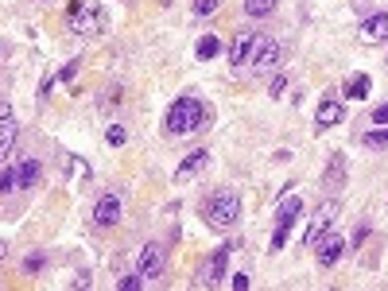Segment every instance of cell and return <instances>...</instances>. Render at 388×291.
<instances>
[{
    "mask_svg": "<svg viewBox=\"0 0 388 291\" xmlns=\"http://www.w3.org/2000/svg\"><path fill=\"white\" fill-rule=\"evenodd\" d=\"M222 8V0H194V16H214Z\"/></svg>",
    "mask_w": 388,
    "mask_h": 291,
    "instance_id": "cell-26",
    "label": "cell"
},
{
    "mask_svg": "<svg viewBox=\"0 0 388 291\" xmlns=\"http://www.w3.org/2000/svg\"><path fill=\"white\" fill-rule=\"evenodd\" d=\"M276 4H279V0H245V12L253 20H264V16H272V12H276Z\"/></svg>",
    "mask_w": 388,
    "mask_h": 291,
    "instance_id": "cell-20",
    "label": "cell"
},
{
    "mask_svg": "<svg viewBox=\"0 0 388 291\" xmlns=\"http://www.w3.org/2000/svg\"><path fill=\"white\" fill-rule=\"evenodd\" d=\"M361 148H372V151L388 148V125H377L369 132H361Z\"/></svg>",
    "mask_w": 388,
    "mask_h": 291,
    "instance_id": "cell-18",
    "label": "cell"
},
{
    "mask_svg": "<svg viewBox=\"0 0 388 291\" xmlns=\"http://www.w3.org/2000/svg\"><path fill=\"white\" fill-rule=\"evenodd\" d=\"M217 51H222V43H217V35H202V39H198V47H194V55H198V58H214L217 55Z\"/></svg>",
    "mask_w": 388,
    "mask_h": 291,
    "instance_id": "cell-21",
    "label": "cell"
},
{
    "mask_svg": "<svg viewBox=\"0 0 388 291\" xmlns=\"http://www.w3.org/2000/svg\"><path fill=\"white\" fill-rule=\"evenodd\" d=\"M163 268H167V249H163L159 241H147L144 249L136 252V272L144 275V280H159Z\"/></svg>",
    "mask_w": 388,
    "mask_h": 291,
    "instance_id": "cell-5",
    "label": "cell"
},
{
    "mask_svg": "<svg viewBox=\"0 0 388 291\" xmlns=\"http://www.w3.org/2000/svg\"><path fill=\"white\" fill-rule=\"evenodd\" d=\"M284 89H287V78H284V74H276V78H272V86H268V94L272 97H284Z\"/></svg>",
    "mask_w": 388,
    "mask_h": 291,
    "instance_id": "cell-27",
    "label": "cell"
},
{
    "mask_svg": "<svg viewBox=\"0 0 388 291\" xmlns=\"http://www.w3.org/2000/svg\"><path fill=\"white\" fill-rule=\"evenodd\" d=\"M206 125H210V109L198 97H178V101H171L167 117H163L167 136H190V132H202Z\"/></svg>",
    "mask_w": 388,
    "mask_h": 291,
    "instance_id": "cell-1",
    "label": "cell"
},
{
    "mask_svg": "<svg viewBox=\"0 0 388 291\" xmlns=\"http://www.w3.org/2000/svg\"><path fill=\"white\" fill-rule=\"evenodd\" d=\"M369 89H372L369 74H353V78L346 82V97H349V101H365V97H369Z\"/></svg>",
    "mask_w": 388,
    "mask_h": 291,
    "instance_id": "cell-17",
    "label": "cell"
},
{
    "mask_svg": "<svg viewBox=\"0 0 388 291\" xmlns=\"http://www.w3.org/2000/svg\"><path fill=\"white\" fill-rule=\"evenodd\" d=\"M16 175H20V187L28 190V187H35V182H39V175H43V163H39L35 156H23L20 163H16Z\"/></svg>",
    "mask_w": 388,
    "mask_h": 291,
    "instance_id": "cell-16",
    "label": "cell"
},
{
    "mask_svg": "<svg viewBox=\"0 0 388 291\" xmlns=\"http://www.w3.org/2000/svg\"><path fill=\"white\" fill-rule=\"evenodd\" d=\"M299 213H303V198L299 194H284V198H279V206H276V233H272V252L287 244V237H291L295 218H299Z\"/></svg>",
    "mask_w": 388,
    "mask_h": 291,
    "instance_id": "cell-4",
    "label": "cell"
},
{
    "mask_svg": "<svg viewBox=\"0 0 388 291\" xmlns=\"http://www.w3.org/2000/svg\"><path fill=\"white\" fill-rule=\"evenodd\" d=\"M237 213H241V198L233 194V190H217L206 202V225L210 229H233Z\"/></svg>",
    "mask_w": 388,
    "mask_h": 291,
    "instance_id": "cell-3",
    "label": "cell"
},
{
    "mask_svg": "<svg viewBox=\"0 0 388 291\" xmlns=\"http://www.w3.org/2000/svg\"><path fill=\"white\" fill-rule=\"evenodd\" d=\"M334 221H338V202L330 198V202H322V206L315 210V218H310V225H307V233H303V241H307V244H315L322 233H330V225H334Z\"/></svg>",
    "mask_w": 388,
    "mask_h": 291,
    "instance_id": "cell-8",
    "label": "cell"
},
{
    "mask_svg": "<svg viewBox=\"0 0 388 291\" xmlns=\"http://www.w3.org/2000/svg\"><path fill=\"white\" fill-rule=\"evenodd\" d=\"M322 179H326V187H341V182H346V156H334L330 171H326Z\"/></svg>",
    "mask_w": 388,
    "mask_h": 291,
    "instance_id": "cell-19",
    "label": "cell"
},
{
    "mask_svg": "<svg viewBox=\"0 0 388 291\" xmlns=\"http://www.w3.org/2000/svg\"><path fill=\"white\" fill-rule=\"evenodd\" d=\"M357 35H361V43H384L388 39V12H377V16H365L361 24H357Z\"/></svg>",
    "mask_w": 388,
    "mask_h": 291,
    "instance_id": "cell-12",
    "label": "cell"
},
{
    "mask_svg": "<svg viewBox=\"0 0 388 291\" xmlns=\"http://www.w3.org/2000/svg\"><path fill=\"white\" fill-rule=\"evenodd\" d=\"M372 125H388V101L372 109Z\"/></svg>",
    "mask_w": 388,
    "mask_h": 291,
    "instance_id": "cell-28",
    "label": "cell"
},
{
    "mask_svg": "<svg viewBox=\"0 0 388 291\" xmlns=\"http://www.w3.org/2000/svg\"><path fill=\"white\" fill-rule=\"evenodd\" d=\"M341 117H346V109H341L338 97H322V101H318V113H315V128L326 132V128L341 125Z\"/></svg>",
    "mask_w": 388,
    "mask_h": 291,
    "instance_id": "cell-14",
    "label": "cell"
},
{
    "mask_svg": "<svg viewBox=\"0 0 388 291\" xmlns=\"http://www.w3.org/2000/svg\"><path fill=\"white\" fill-rule=\"evenodd\" d=\"M229 283H233V287H237V291H245V287H248V283H253V280H248L245 272H233V275H229Z\"/></svg>",
    "mask_w": 388,
    "mask_h": 291,
    "instance_id": "cell-29",
    "label": "cell"
},
{
    "mask_svg": "<svg viewBox=\"0 0 388 291\" xmlns=\"http://www.w3.org/2000/svg\"><path fill=\"white\" fill-rule=\"evenodd\" d=\"M341 249H346V241H341L338 233H322L315 241V260H318V268H334L338 264V256H341Z\"/></svg>",
    "mask_w": 388,
    "mask_h": 291,
    "instance_id": "cell-10",
    "label": "cell"
},
{
    "mask_svg": "<svg viewBox=\"0 0 388 291\" xmlns=\"http://www.w3.org/2000/svg\"><path fill=\"white\" fill-rule=\"evenodd\" d=\"M229 252H233V244H217L214 256L198 268V283H202V287H217L222 280H229V275H225V268H229Z\"/></svg>",
    "mask_w": 388,
    "mask_h": 291,
    "instance_id": "cell-6",
    "label": "cell"
},
{
    "mask_svg": "<svg viewBox=\"0 0 388 291\" xmlns=\"http://www.w3.org/2000/svg\"><path fill=\"white\" fill-rule=\"evenodd\" d=\"M206 163H210V151H206V148L186 151V159L175 167V182H190V179H198V175L206 171Z\"/></svg>",
    "mask_w": 388,
    "mask_h": 291,
    "instance_id": "cell-11",
    "label": "cell"
},
{
    "mask_svg": "<svg viewBox=\"0 0 388 291\" xmlns=\"http://www.w3.org/2000/svg\"><path fill=\"white\" fill-rule=\"evenodd\" d=\"M105 140L113 144V148H121V144L128 140V132H124V125H109V128H105Z\"/></svg>",
    "mask_w": 388,
    "mask_h": 291,
    "instance_id": "cell-25",
    "label": "cell"
},
{
    "mask_svg": "<svg viewBox=\"0 0 388 291\" xmlns=\"http://www.w3.org/2000/svg\"><path fill=\"white\" fill-rule=\"evenodd\" d=\"M16 187H20V175H16L12 167H4V171H0V194H12Z\"/></svg>",
    "mask_w": 388,
    "mask_h": 291,
    "instance_id": "cell-24",
    "label": "cell"
},
{
    "mask_svg": "<svg viewBox=\"0 0 388 291\" xmlns=\"http://www.w3.org/2000/svg\"><path fill=\"white\" fill-rule=\"evenodd\" d=\"M12 144H16V117L12 105L0 101V156H12Z\"/></svg>",
    "mask_w": 388,
    "mask_h": 291,
    "instance_id": "cell-15",
    "label": "cell"
},
{
    "mask_svg": "<svg viewBox=\"0 0 388 291\" xmlns=\"http://www.w3.org/2000/svg\"><path fill=\"white\" fill-rule=\"evenodd\" d=\"M66 24H70V32H78V35H101L109 27V12L101 8L97 0H70Z\"/></svg>",
    "mask_w": 388,
    "mask_h": 291,
    "instance_id": "cell-2",
    "label": "cell"
},
{
    "mask_svg": "<svg viewBox=\"0 0 388 291\" xmlns=\"http://www.w3.org/2000/svg\"><path fill=\"white\" fill-rule=\"evenodd\" d=\"M256 39H260V35H256L253 27H241V32L233 35V43H229V63H233V66L248 63V58H253V47H256Z\"/></svg>",
    "mask_w": 388,
    "mask_h": 291,
    "instance_id": "cell-13",
    "label": "cell"
},
{
    "mask_svg": "<svg viewBox=\"0 0 388 291\" xmlns=\"http://www.w3.org/2000/svg\"><path fill=\"white\" fill-rule=\"evenodd\" d=\"M144 275H140V272H128V275H121V280H116V287H121V291H140V287H144Z\"/></svg>",
    "mask_w": 388,
    "mask_h": 291,
    "instance_id": "cell-23",
    "label": "cell"
},
{
    "mask_svg": "<svg viewBox=\"0 0 388 291\" xmlns=\"http://www.w3.org/2000/svg\"><path fill=\"white\" fill-rule=\"evenodd\" d=\"M121 213H124L121 194H116V190H109V194H101L97 202H93V225L109 229V225H116V221H121Z\"/></svg>",
    "mask_w": 388,
    "mask_h": 291,
    "instance_id": "cell-7",
    "label": "cell"
},
{
    "mask_svg": "<svg viewBox=\"0 0 388 291\" xmlns=\"http://www.w3.org/2000/svg\"><path fill=\"white\" fill-rule=\"evenodd\" d=\"M74 74H78V63H66V66H62V74H59V78H62V82H74Z\"/></svg>",
    "mask_w": 388,
    "mask_h": 291,
    "instance_id": "cell-30",
    "label": "cell"
},
{
    "mask_svg": "<svg viewBox=\"0 0 388 291\" xmlns=\"http://www.w3.org/2000/svg\"><path fill=\"white\" fill-rule=\"evenodd\" d=\"M66 179H90V163L78 159V156H70L66 159Z\"/></svg>",
    "mask_w": 388,
    "mask_h": 291,
    "instance_id": "cell-22",
    "label": "cell"
},
{
    "mask_svg": "<svg viewBox=\"0 0 388 291\" xmlns=\"http://www.w3.org/2000/svg\"><path fill=\"white\" fill-rule=\"evenodd\" d=\"M248 63L256 66V70H276L279 66V43L276 39H268V35H260V39H256V47H253V58H248Z\"/></svg>",
    "mask_w": 388,
    "mask_h": 291,
    "instance_id": "cell-9",
    "label": "cell"
}]
</instances>
